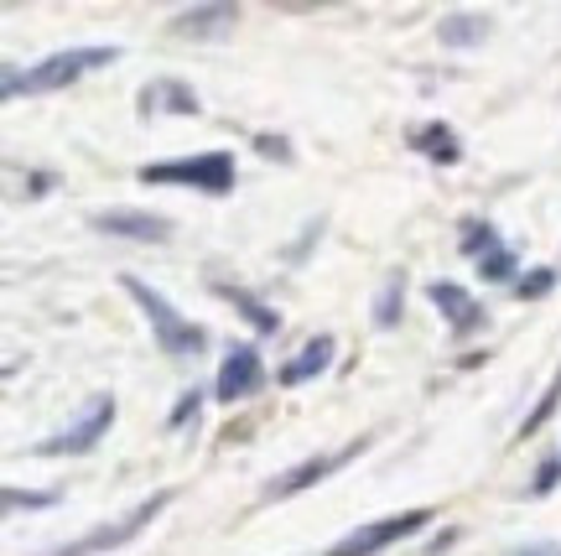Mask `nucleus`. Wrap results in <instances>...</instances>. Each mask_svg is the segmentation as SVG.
I'll return each instance as SVG.
<instances>
[{
    "label": "nucleus",
    "instance_id": "1",
    "mask_svg": "<svg viewBox=\"0 0 561 556\" xmlns=\"http://www.w3.org/2000/svg\"><path fill=\"white\" fill-rule=\"evenodd\" d=\"M120 58V47H68V52H52V58H42L37 69H16V63H5V99H22V94H58L68 89V84H78L84 73L94 69H110Z\"/></svg>",
    "mask_w": 561,
    "mask_h": 556
},
{
    "label": "nucleus",
    "instance_id": "2",
    "mask_svg": "<svg viewBox=\"0 0 561 556\" xmlns=\"http://www.w3.org/2000/svg\"><path fill=\"white\" fill-rule=\"evenodd\" d=\"M120 292L146 312V323H151V333H157V348H162L166 359H192V354L209 348V333L192 323V318H183L157 286H146L140 276H120Z\"/></svg>",
    "mask_w": 561,
    "mask_h": 556
},
{
    "label": "nucleus",
    "instance_id": "3",
    "mask_svg": "<svg viewBox=\"0 0 561 556\" xmlns=\"http://www.w3.org/2000/svg\"><path fill=\"white\" fill-rule=\"evenodd\" d=\"M136 177L157 187L172 183L209 193V198H224V193H234V151H198V157H183V162H146Z\"/></svg>",
    "mask_w": 561,
    "mask_h": 556
},
{
    "label": "nucleus",
    "instance_id": "4",
    "mask_svg": "<svg viewBox=\"0 0 561 556\" xmlns=\"http://www.w3.org/2000/svg\"><path fill=\"white\" fill-rule=\"evenodd\" d=\"M166 505H172V489L151 494V499H140L136 510L125 515V520H115V526H99V531L78 535V541H68V546H58V552H47V556H99V552H115V546H125V541H136V535L166 510Z\"/></svg>",
    "mask_w": 561,
    "mask_h": 556
},
{
    "label": "nucleus",
    "instance_id": "5",
    "mask_svg": "<svg viewBox=\"0 0 561 556\" xmlns=\"http://www.w3.org/2000/svg\"><path fill=\"white\" fill-rule=\"evenodd\" d=\"M432 515L437 510H400V515H385V520H370V526H359V531H349L338 546L327 556H379L385 546H396V541H406V535H416L421 526H432Z\"/></svg>",
    "mask_w": 561,
    "mask_h": 556
},
{
    "label": "nucleus",
    "instance_id": "6",
    "mask_svg": "<svg viewBox=\"0 0 561 556\" xmlns=\"http://www.w3.org/2000/svg\"><path fill=\"white\" fill-rule=\"evenodd\" d=\"M110 427H115V395H94L89 411L73 421L68 432H58V437L37 442L32 453H37V458H78V453H89V447L104 437Z\"/></svg>",
    "mask_w": 561,
    "mask_h": 556
},
{
    "label": "nucleus",
    "instance_id": "7",
    "mask_svg": "<svg viewBox=\"0 0 561 556\" xmlns=\"http://www.w3.org/2000/svg\"><path fill=\"white\" fill-rule=\"evenodd\" d=\"M359 453H364V437L349 442L344 453H317V458H302L297 468H286V473H276L271 484L260 489V499H291V494H302V489L323 484L327 473H338V468L349 464V458H359Z\"/></svg>",
    "mask_w": 561,
    "mask_h": 556
},
{
    "label": "nucleus",
    "instance_id": "8",
    "mask_svg": "<svg viewBox=\"0 0 561 556\" xmlns=\"http://www.w3.org/2000/svg\"><path fill=\"white\" fill-rule=\"evenodd\" d=\"M265 385V359H260L255 344H234L219 365V380H213V395L234 406V400H250V395Z\"/></svg>",
    "mask_w": 561,
    "mask_h": 556
},
{
    "label": "nucleus",
    "instance_id": "9",
    "mask_svg": "<svg viewBox=\"0 0 561 556\" xmlns=\"http://www.w3.org/2000/svg\"><path fill=\"white\" fill-rule=\"evenodd\" d=\"M89 230L115 234V239H140V245H162L172 234V219L151 209H99L89 213Z\"/></svg>",
    "mask_w": 561,
    "mask_h": 556
},
{
    "label": "nucleus",
    "instance_id": "10",
    "mask_svg": "<svg viewBox=\"0 0 561 556\" xmlns=\"http://www.w3.org/2000/svg\"><path fill=\"white\" fill-rule=\"evenodd\" d=\"M234 26H239V5H192V11H177L172 16V37H187V42H224Z\"/></svg>",
    "mask_w": 561,
    "mask_h": 556
},
{
    "label": "nucleus",
    "instance_id": "11",
    "mask_svg": "<svg viewBox=\"0 0 561 556\" xmlns=\"http://www.w3.org/2000/svg\"><path fill=\"white\" fill-rule=\"evenodd\" d=\"M426 297H432V307L442 312L447 328H452L458 338H467L473 328H484V307H478V301L467 297V292L458 286V281H432V286H426Z\"/></svg>",
    "mask_w": 561,
    "mask_h": 556
},
{
    "label": "nucleus",
    "instance_id": "12",
    "mask_svg": "<svg viewBox=\"0 0 561 556\" xmlns=\"http://www.w3.org/2000/svg\"><path fill=\"white\" fill-rule=\"evenodd\" d=\"M333 333H317V338H307L302 348H297V354H291V359H286V365H280L276 370V380L280 385H307V380H312V374H323L327 365H333Z\"/></svg>",
    "mask_w": 561,
    "mask_h": 556
},
{
    "label": "nucleus",
    "instance_id": "13",
    "mask_svg": "<svg viewBox=\"0 0 561 556\" xmlns=\"http://www.w3.org/2000/svg\"><path fill=\"white\" fill-rule=\"evenodd\" d=\"M140 110H162V115H198V89L183 84V78H151L140 89Z\"/></svg>",
    "mask_w": 561,
    "mask_h": 556
},
{
    "label": "nucleus",
    "instance_id": "14",
    "mask_svg": "<svg viewBox=\"0 0 561 556\" xmlns=\"http://www.w3.org/2000/svg\"><path fill=\"white\" fill-rule=\"evenodd\" d=\"M406 140H411V151H421L426 162H442V166L463 162V140H458V131H452V125H442V120H426V125H416Z\"/></svg>",
    "mask_w": 561,
    "mask_h": 556
},
{
    "label": "nucleus",
    "instance_id": "15",
    "mask_svg": "<svg viewBox=\"0 0 561 556\" xmlns=\"http://www.w3.org/2000/svg\"><path fill=\"white\" fill-rule=\"evenodd\" d=\"M213 292H219L224 301H234V307L245 312V323L255 328V333H276V328H280V312L271 307V301H260L255 292H245V286H229V281H213Z\"/></svg>",
    "mask_w": 561,
    "mask_h": 556
},
{
    "label": "nucleus",
    "instance_id": "16",
    "mask_svg": "<svg viewBox=\"0 0 561 556\" xmlns=\"http://www.w3.org/2000/svg\"><path fill=\"white\" fill-rule=\"evenodd\" d=\"M437 37H442V47H478L484 37H489V16H473V11H452V16H442Z\"/></svg>",
    "mask_w": 561,
    "mask_h": 556
},
{
    "label": "nucleus",
    "instance_id": "17",
    "mask_svg": "<svg viewBox=\"0 0 561 556\" xmlns=\"http://www.w3.org/2000/svg\"><path fill=\"white\" fill-rule=\"evenodd\" d=\"M400 312H406V276H385L379 297H374V328H396Z\"/></svg>",
    "mask_w": 561,
    "mask_h": 556
},
{
    "label": "nucleus",
    "instance_id": "18",
    "mask_svg": "<svg viewBox=\"0 0 561 556\" xmlns=\"http://www.w3.org/2000/svg\"><path fill=\"white\" fill-rule=\"evenodd\" d=\"M557 400H561V365H557V374H551V385H546V391H540L536 411H531V417L520 421V437H536L540 427H546V421L557 417Z\"/></svg>",
    "mask_w": 561,
    "mask_h": 556
},
{
    "label": "nucleus",
    "instance_id": "19",
    "mask_svg": "<svg viewBox=\"0 0 561 556\" xmlns=\"http://www.w3.org/2000/svg\"><path fill=\"white\" fill-rule=\"evenodd\" d=\"M557 292V271L551 265H536V271H525V276L514 281V297L520 301H540V297H551Z\"/></svg>",
    "mask_w": 561,
    "mask_h": 556
},
{
    "label": "nucleus",
    "instance_id": "20",
    "mask_svg": "<svg viewBox=\"0 0 561 556\" xmlns=\"http://www.w3.org/2000/svg\"><path fill=\"white\" fill-rule=\"evenodd\" d=\"M463 256H473V260H484L489 250H499V234H494V224H478V219H467L463 224Z\"/></svg>",
    "mask_w": 561,
    "mask_h": 556
},
{
    "label": "nucleus",
    "instance_id": "21",
    "mask_svg": "<svg viewBox=\"0 0 561 556\" xmlns=\"http://www.w3.org/2000/svg\"><path fill=\"white\" fill-rule=\"evenodd\" d=\"M514 271H520V260H514V250H504V245L478 260V276H484V281H510Z\"/></svg>",
    "mask_w": 561,
    "mask_h": 556
},
{
    "label": "nucleus",
    "instance_id": "22",
    "mask_svg": "<svg viewBox=\"0 0 561 556\" xmlns=\"http://www.w3.org/2000/svg\"><path fill=\"white\" fill-rule=\"evenodd\" d=\"M0 499H5V510H47L58 494H22V489H5Z\"/></svg>",
    "mask_w": 561,
    "mask_h": 556
},
{
    "label": "nucleus",
    "instance_id": "23",
    "mask_svg": "<svg viewBox=\"0 0 561 556\" xmlns=\"http://www.w3.org/2000/svg\"><path fill=\"white\" fill-rule=\"evenodd\" d=\"M255 151L271 157V162H291V140L286 136H255Z\"/></svg>",
    "mask_w": 561,
    "mask_h": 556
},
{
    "label": "nucleus",
    "instance_id": "24",
    "mask_svg": "<svg viewBox=\"0 0 561 556\" xmlns=\"http://www.w3.org/2000/svg\"><path fill=\"white\" fill-rule=\"evenodd\" d=\"M561 479V458H546V464L536 468V484H531V494H551Z\"/></svg>",
    "mask_w": 561,
    "mask_h": 556
},
{
    "label": "nucleus",
    "instance_id": "25",
    "mask_svg": "<svg viewBox=\"0 0 561 556\" xmlns=\"http://www.w3.org/2000/svg\"><path fill=\"white\" fill-rule=\"evenodd\" d=\"M198 406H203V395H198V391H187L183 400H177V411H172V427H183L187 417H198Z\"/></svg>",
    "mask_w": 561,
    "mask_h": 556
},
{
    "label": "nucleus",
    "instance_id": "26",
    "mask_svg": "<svg viewBox=\"0 0 561 556\" xmlns=\"http://www.w3.org/2000/svg\"><path fill=\"white\" fill-rule=\"evenodd\" d=\"M520 556H561V546H531V552H520Z\"/></svg>",
    "mask_w": 561,
    "mask_h": 556
}]
</instances>
